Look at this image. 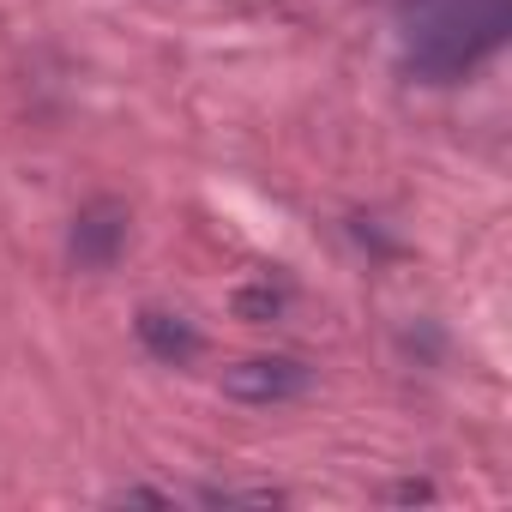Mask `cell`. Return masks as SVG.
Returning <instances> with one entry per match:
<instances>
[{
  "label": "cell",
  "mask_w": 512,
  "mask_h": 512,
  "mask_svg": "<svg viewBox=\"0 0 512 512\" xmlns=\"http://www.w3.org/2000/svg\"><path fill=\"white\" fill-rule=\"evenodd\" d=\"M512 31V0H434L416 13L404 61L416 79L428 85H452L464 79L476 61H488Z\"/></svg>",
  "instance_id": "cell-1"
},
{
  "label": "cell",
  "mask_w": 512,
  "mask_h": 512,
  "mask_svg": "<svg viewBox=\"0 0 512 512\" xmlns=\"http://www.w3.org/2000/svg\"><path fill=\"white\" fill-rule=\"evenodd\" d=\"M223 398L235 404H296L314 392V368L296 356H247L235 368H223Z\"/></svg>",
  "instance_id": "cell-2"
},
{
  "label": "cell",
  "mask_w": 512,
  "mask_h": 512,
  "mask_svg": "<svg viewBox=\"0 0 512 512\" xmlns=\"http://www.w3.org/2000/svg\"><path fill=\"white\" fill-rule=\"evenodd\" d=\"M121 247H127V211L115 199H97L73 217V260L85 272H109L121 260Z\"/></svg>",
  "instance_id": "cell-3"
},
{
  "label": "cell",
  "mask_w": 512,
  "mask_h": 512,
  "mask_svg": "<svg viewBox=\"0 0 512 512\" xmlns=\"http://www.w3.org/2000/svg\"><path fill=\"white\" fill-rule=\"evenodd\" d=\"M139 344H145L157 362H169V368H181V362L199 356V332H193L181 314H163V308H145V314H139Z\"/></svg>",
  "instance_id": "cell-4"
},
{
  "label": "cell",
  "mask_w": 512,
  "mask_h": 512,
  "mask_svg": "<svg viewBox=\"0 0 512 512\" xmlns=\"http://www.w3.org/2000/svg\"><path fill=\"white\" fill-rule=\"evenodd\" d=\"M284 302H290L284 290L253 284V290H241V296H235V314H241V320H253V326H266V320H278V314H284Z\"/></svg>",
  "instance_id": "cell-5"
},
{
  "label": "cell",
  "mask_w": 512,
  "mask_h": 512,
  "mask_svg": "<svg viewBox=\"0 0 512 512\" xmlns=\"http://www.w3.org/2000/svg\"><path fill=\"white\" fill-rule=\"evenodd\" d=\"M205 500H253V506H272V500H284L278 488H211Z\"/></svg>",
  "instance_id": "cell-6"
}]
</instances>
